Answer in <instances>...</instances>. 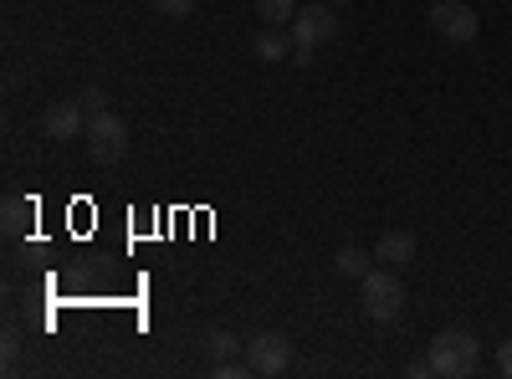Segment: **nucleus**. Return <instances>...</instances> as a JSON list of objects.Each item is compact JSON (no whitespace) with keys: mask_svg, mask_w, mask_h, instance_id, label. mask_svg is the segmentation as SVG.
<instances>
[{"mask_svg":"<svg viewBox=\"0 0 512 379\" xmlns=\"http://www.w3.org/2000/svg\"><path fill=\"white\" fill-rule=\"evenodd\" d=\"M82 139H88V154L98 164H118L128 154V123L118 113H98V118H88V134Z\"/></svg>","mask_w":512,"mask_h":379,"instance_id":"4","label":"nucleus"},{"mask_svg":"<svg viewBox=\"0 0 512 379\" xmlns=\"http://www.w3.org/2000/svg\"><path fill=\"white\" fill-rule=\"evenodd\" d=\"M292 52H297L292 26H267V31H256V41H251V57H256V62H282V57H292Z\"/></svg>","mask_w":512,"mask_h":379,"instance_id":"8","label":"nucleus"},{"mask_svg":"<svg viewBox=\"0 0 512 379\" xmlns=\"http://www.w3.org/2000/svg\"><path fill=\"white\" fill-rule=\"evenodd\" d=\"M154 11H159V16H190L195 0H154Z\"/></svg>","mask_w":512,"mask_h":379,"instance_id":"15","label":"nucleus"},{"mask_svg":"<svg viewBox=\"0 0 512 379\" xmlns=\"http://www.w3.org/2000/svg\"><path fill=\"white\" fill-rule=\"evenodd\" d=\"M246 359L256 374H282L292 364V344L282 333H256V339H246Z\"/></svg>","mask_w":512,"mask_h":379,"instance_id":"5","label":"nucleus"},{"mask_svg":"<svg viewBox=\"0 0 512 379\" xmlns=\"http://www.w3.org/2000/svg\"><path fill=\"white\" fill-rule=\"evenodd\" d=\"M292 62H297V67H313V62H318V47H303V41H297V52H292Z\"/></svg>","mask_w":512,"mask_h":379,"instance_id":"17","label":"nucleus"},{"mask_svg":"<svg viewBox=\"0 0 512 379\" xmlns=\"http://www.w3.org/2000/svg\"><path fill=\"white\" fill-rule=\"evenodd\" d=\"M328 6H349V0H328Z\"/></svg>","mask_w":512,"mask_h":379,"instance_id":"20","label":"nucleus"},{"mask_svg":"<svg viewBox=\"0 0 512 379\" xmlns=\"http://www.w3.org/2000/svg\"><path fill=\"white\" fill-rule=\"evenodd\" d=\"M359 308L374 318V323H395L405 313V282L395 267H369L359 277Z\"/></svg>","mask_w":512,"mask_h":379,"instance_id":"1","label":"nucleus"},{"mask_svg":"<svg viewBox=\"0 0 512 379\" xmlns=\"http://www.w3.org/2000/svg\"><path fill=\"white\" fill-rule=\"evenodd\" d=\"M292 36L303 41V47H323V41H333V36H338V16H333L328 0H323V6L297 11V16H292Z\"/></svg>","mask_w":512,"mask_h":379,"instance_id":"6","label":"nucleus"},{"mask_svg":"<svg viewBox=\"0 0 512 379\" xmlns=\"http://www.w3.org/2000/svg\"><path fill=\"white\" fill-rule=\"evenodd\" d=\"M477 364H482V344L466 328H441L431 339V369L441 379H466L477 374Z\"/></svg>","mask_w":512,"mask_h":379,"instance_id":"2","label":"nucleus"},{"mask_svg":"<svg viewBox=\"0 0 512 379\" xmlns=\"http://www.w3.org/2000/svg\"><path fill=\"white\" fill-rule=\"evenodd\" d=\"M205 349H210V359H236V349H246V344H236V333H226V328H216V333H205Z\"/></svg>","mask_w":512,"mask_h":379,"instance_id":"13","label":"nucleus"},{"mask_svg":"<svg viewBox=\"0 0 512 379\" xmlns=\"http://www.w3.org/2000/svg\"><path fill=\"white\" fill-rule=\"evenodd\" d=\"M31 216H36V205H31V200H21V195L6 200V231H11V236H21V231L31 226Z\"/></svg>","mask_w":512,"mask_h":379,"instance_id":"11","label":"nucleus"},{"mask_svg":"<svg viewBox=\"0 0 512 379\" xmlns=\"http://www.w3.org/2000/svg\"><path fill=\"white\" fill-rule=\"evenodd\" d=\"M21 344H26V339H21V328H16V323H6V344H0V349H6V364L21 354Z\"/></svg>","mask_w":512,"mask_h":379,"instance_id":"16","label":"nucleus"},{"mask_svg":"<svg viewBox=\"0 0 512 379\" xmlns=\"http://www.w3.org/2000/svg\"><path fill=\"white\" fill-rule=\"evenodd\" d=\"M374 262L405 272V267L415 262V236H410V231H384V236H379V246H374Z\"/></svg>","mask_w":512,"mask_h":379,"instance_id":"9","label":"nucleus"},{"mask_svg":"<svg viewBox=\"0 0 512 379\" xmlns=\"http://www.w3.org/2000/svg\"><path fill=\"white\" fill-rule=\"evenodd\" d=\"M405 374H410V379H431V374H436V369H431V359H415V364H410V369H405Z\"/></svg>","mask_w":512,"mask_h":379,"instance_id":"19","label":"nucleus"},{"mask_svg":"<svg viewBox=\"0 0 512 379\" xmlns=\"http://www.w3.org/2000/svg\"><path fill=\"white\" fill-rule=\"evenodd\" d=\"M256 16H262L267 26H292L297 0H256Z\"/></svg>","mask_w":512,"mask_h":379,"instance_id":"10","label":"nucleus"},{"mask_svg":"<svg viewBox=\"0 0 512 379\" xmlns=\"http://www.w3.org/2000/svg\"><path fill=\"white\" fill-rule=\"evenodd\" d=\"M431 26H436L441 41H451V47H466V41H477L482 16L466 6V0H436V6H431Z\"/></svg>","mask_w":512,"mask_h":379,"instance_id":"3","label":"nucleus"},{"mask_svg":"<svg viewBox=\"0 0 512 379\" xmlns=\"http://www.w3.org/2000/svg\"><path fill=\"white\" fill-rule=\"evenodd\" d=\"M77 108H82V113H88V118H98V113H108V98H103V88H98V82H88V88H82V93H77Z\"/></svg>","mask_w":512,"mask_h":379,"instance_id":"14","label":"nucleus"},{"mask_svg":"<svg viewBox=\"0 0 512 379\" xmlns=\"http://www.w3.org/2000/svg\"><path fill=\"white\" fill-rule=\"evenodd\" d=\"M41 129H47V139H57V144H67V139H82V134H88V113L77 108V98H67V103H52V108H47V118H41Z\"/></svg>","mask_w":512,"mask_h":379,"instance_id":"7","label":"nucleus"},{"mask_svg":"<svg viewBox=\"0 0 512 379\" xmlns=\"http://www.w3.org/2000/svg\"><path fill=\"white\" fill-rule=\"evenodd\" d=\"M333 272H338V277H364V272H369V257H364L359 246H344V251L333 257Z\"/></svg>","mask_w":512,"mask_h":379,"instance_id":"12","label":"nucleus"},{"mask_svg":"<svg viewBox=\"0 0 512 379\" xmlns=\"http://www.w3.org/2000/svg\"><path fill=\"white\" fill-rule=\"evenodd\" d=\"M497 369L512 379V339H507V344H497Z\"/></svg>","mask_w":512,"mask_h":379,"instance_id":"18","label":"nucleus"}]
</instances>
